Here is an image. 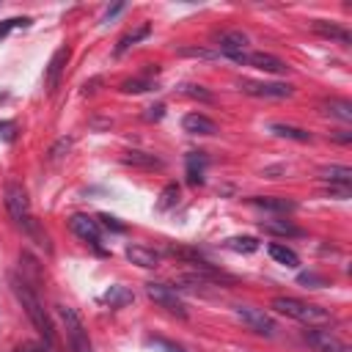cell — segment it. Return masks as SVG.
<instances>
[{
    "label": "cell",
    "mask_w": 352,
    "mask_h": 352,
    "mask_svg": "<svg viewBox=\"0 0 352 352\" xmlns=\"http://www.w3.org/2000/svg\"><path fill=\"white\" fill-rule=\"evenodd\" d=\"M250 206L264 209V212H275V214H289L297 209V204L292 198H278V195H253Z\"/></svg>",
    "instance_id": "cell-14"
},
{
    "label": "cell",
    "mask_w": 352,
    "mask_h": 352,
    "mask_svg": "<svg viewBox=\"0 0 352 352\" xmlns=\"http://www.w3.org/2000/svg\"><path fill=\"white\" fill-rule=\"evenodd\" d=\"M226 248L236 250V253H256L258 250V239L256 236H231V239H226Z\"/></svg>",
    "instance_id": "cell-27"
},
{
    "label": "cell",
    "mask_w": 352,
    "mask_h": 352,
    "mask_svg": "<svg viewBox=\"0 0 352 352\" xmlns=\"http://www.w3.org/2000/svg\"><path fill=\"white\" fill-rule=\"evenodd\" d=\"M302 338H305V344L314 349V352H352L336 333H330V330H316V327H311V330H305L302 333Z\"/></svg>",
    "instance_id": "cell-9"
},
{
    "label": "cell",
    "mask_w": 352,
    "mask_h": 352,
    "mask_svg": "<svg viewBox=\"0 0 352 352\" xmlns=\"http://www.w3.org/2000/svg\"><path fill=\"white\" fill-rule=\"evenodd\" d=\"M319 176L324 182L336 184V187H349L352 184V168H346V165H324L319 170Z\"/></svg>",
    "instance_id": "cell-21"
},
{
    "label": "cell",
    "mask_w": 352,
    "mask_h": 352,
    "mask_svg": "<svg viewBox=\"0 0 352 352\" xmlns=\"http://www.w3.org/2000/svg\"><path fill=\"white\" fill-rule=\"evenodd\" d=\"M0 135H3V140H11L14 138V124L11 121H3L0 124Z\"/></svg>",
    "instance_id": "cell-39"
},
{
    "label": "cell",
    "mask_w": 352,
    "mask_h": 352,
    "mask_svg": "<svg viewBox=\"0 0 352 352\" xmlns=\"http://www.w3.org/2000/svg\"><path fill=\"white\" fill-rule=\"evenodd\" d=\"M124 256H126L132 264L143 267V270H154V267H160V253L151 250V248H143V245H126Z\"/></svg>",
    "instance_id": "cell-15"
},
{
    "label": "cell",
    "mask_w": 352,
    "mask_h": 352,
    "mask_svg": "<svg viewBox=\"0 0 352 352\" xmlns=\"http://www.w3.org/2000/svg\"><path fill=\"white\" fill-rule=\"evenodd\" d=\"M69 148H72V138H60V140L50 148V160H60L63 151H69Z\"/></svg>",
    "instance_id": "cell-33"
},
{
    "label": "cell",
    "mask_w": 352,
    "mask_h": 352,
    "mask_svg": "<svg viewBox=\"0 0 352 352\" xmlns=\"http://www.w3.org/2000/svg\"><path fill=\"white\" fill-rule=\"evenodd\" d=\"M165 116V104H154V107H148V113H146V118H162Z\"/></svg>",
    "instance_id": "cell-38"
},
{
    "label": "cell",
    "mask_w": 352,
    "mask_h": 352,
    "mask_svg": "<svg viewBox=\"0 0 352 352\" xmlns=\"http://www.w3.org/2000/svg\"><path fill=\"white\" fill-rule=\"evenodd\" d=\"M118 11H124V3H116L113 8H107V14H104V22H110V19H113Z\"/></svg>",
    "instance_id": "cell-40"
},
{
    "label": "cell",
    "mask_w": 352,
    "mask_h": 352,
    "mask_svg": "<svg viewBox=\"0 0 352 352\" xmlns=\"http://www.w3.org/2000/svg\"><path fill=\"white\" fill-rule=\"evenodd\" d=\"M311 30L324 36V38H333V41H341V44H352V33L336 22H327V19H314L311 22Z\"/></svg>",
    "instance_id": "cell-16"
},
{
    "label": "cell",
    "mask_w": 352,
    "mask_h": 352,
    "mask_svg": "<svg viewBox=\"0 0 352 352\" xmlns=\"http://www.w3.org/2000/svg\"><path fill=\"white\" fill-rule=\"evenodd\" d=\"M236 311V316L253 330V333H258V336H275V330H278V324H275V319L267 314V311H261V308H250V305H236L234 308Z\"/></svg>",
    "instance_id": "cell-7"
},
{
    "label": "cell",
    "mask_w": 352,
    "mask_h": 352,
    "mask_svg": "<svg viewBox=\"0 0 352 352\" xmlns=\"http://www.w3.org/2000/svg\"><path fill=\"white\" fill-rule=\"evenodd\" d=\"M69 228H72L80 239L91 242V245H96V242H99V234H102L99 220H94V217H88V214H74V217L69 220Z\"/></svg>",
    "instance_id": "cell-12"
},
{
    "label": "cell",
    "mask_w": 352,
    "mask_h": 352,
    "mask_svg": "<svg viewBox=\"0 0 352 352\" xmlns=\"http://www.w3.org/2000/svg\"><path fill=\"white\" fill-rule=\"evenodd\" d=\"M146 294L160 305V308H165L168 314H173L176 319H187V305L182 302V297L176 294V289L173 286H165V283H146Z\"/></svg>",
    "instance_id": "cell-5"
},
{
    "label": "cell",
    "mask_w": 352,
    "mask_h": 352,
    "mask_svg": "<svg viewBox=\"0 0 352 352\" xmlns=\"http://www.w3.org/2000/svg\"><path fill=\"white\" fill-rule=\"evenodd\" d=\"M179 55H184V58H201V60H209V58H214L217 52L204 50V47H182V50H179Z\"/></svg>",
    "instance_id": "cell-31"
},
{
    "label": "cell",
    "mask_w": 352,
    "mask_h": 352,
    "mask_svg": "<svg viewBox=\"0 0 352 352\" xmlns=\"http://www.w3.org/2000/svg\"><path fill=\"white\" fill-rule=\"evenodd\" d=\"M121 162H126V165H132V168H146V170H154V168H162V165H165L157 154H151V151H138V148L124 151Z\"/></svg>",
    "instance_id": "cell-19"
},
{
    "label": "cell",
    "mask_w": 352,
    "mask_h": 352,
    "mask_svg": "<svg viewBox=\"0 0 352 352\" xmlns=\"http://www.w3.org/2000/svg\"><path fill=\"white\" fill-rule=\"evenodd\" d=\"M245 47H248V36L242 30H226L217 36V52L234 63H245Z\"/></svg>",
    "instance_id": "cell-8"
},
{
    "label": "cell",
    "mask_w": 352,
    "mask_h": 352,
    "mask_svg": "<svg viewBox=\"0 0 352 352\" xmlns=\"http://www.w3.org/2000/svg\"><path fill=\"white\" fill-rule=\"evenodd\" d=\"M272 308L289 319H297L302 324H324L330 322V311L322 308V305H314V302H302V300H294V297H275L272 300Z\"/></svg>",
    "instance_id": "cell-3"
},
{
    "label": "cell",
    "mask_w": 352,
    "mask_h": 352,
    "mask_svg": "<svg viewBox=\"0 0 352 352\" xmlns=\"http://www.w3.org/2000/svg\"><path fill=\"white\" fill-rule=\"evenodd\" d=\"M19 352H22V349H19ZM25 352H38V349H25Z\"/></svg>",
    "instance_id": "cell-41"
},
{
    "label": "cell",
    "mask_w": 352,
    "mask_h": 352,
    "mask_svg": "<svg viewBox=\"0 0 352 352\" xmlns=\"http://www.w3.org/2000/svg\"><path fill=\"white\" fill-rule=\"evenodd\" d=\"M55 308H58V316H60V322L66 327V338H69L72 349L74 352H91V338H88L82 316L72 305H55Z\"/></svg>",
    "instance_id": "cell-4"
},
{
    "label": "cell",
    "mask_w": 352,
    "mask_h": 352,
    "mask_svg": "<svg viewBox=\"0 0 352 352\" xmlns=\"http://www.w3.org/2000/svg\"><path fill=\"white\" fill-rule=\"evenodd\" d=\"M182 126L184 132L190 135H214L217 132V124L209 118V116H201V113H190L182 118Z\"/></svg>",
    "instance_id": "cell-18"
},
{
    "label": "cell",
    "mask_w": 352,
    "mask_h": 352,
    "mask_svg": "<svg viewBox=\"0 0 352 352\" xmlns=\"http://www.w3.org/2000/svg\"><path fill=\"white\" fill-rule=\"evenodd\" d=\"M6 209H8L11 220H14L19 228H25L30 236H36V239H38V245H44V248L50 250L47 234H41V231H38V226H36V220H33V212H30V198H28L25 187H22L19 182H14V179L6 184Z\"/></svg>",
    "instance_id": "cell-2"
},
{
    "label": "cell",
    "mask_w": 352,
    "mask_h": 352,
    "mask_svg": "<svg viewBox=\"0 0 352 352\" xmlns=\"http://www.w3.org/2000/svg\"><path fill=\"white\" fill-rule=\"evenodd\" d=\"M148 88H154L151 80H126V82H121V91L124 94H143Z\"/></svg>",
    "instance_id": "cell-30"
},
{
    "label": "cell",
    "mask_w": 352,
    "mask_h": 352,
    "mask_svg": "<svg viewBox=\"0 0 352 352\" xmlns=\"http://www.w3.org/2000/svg\"><path fill=\"white\" fill-rule=\"evenodd\" d=\"M258 228L264 234H272V236H300L302 234L292 220H261Z\"/></svg>",
    "instance_id": "cell-22"
},
{
    "label": "cell",
    "mask_w": 352,
    "mask_h": 352,
    "mask_svg": "<svg viewBox=\"0 0 352 352\" xmlns=\"http://www.w3.org/2000/svg\"><path fill=\"white\" fill-rule=\"evenodd\" d=\"M11 292H14V297L22 302L25 314L30 316V322H33V327L38 330V336L44 338V344H47V346H55V341H58V336H55V324H52L47 308L41 305L38 294L30 289V283H28L25 278H19V275H11Z\"/></svg>",
    "instance_id": "cell-1"
},
{
    "label": "cell",
    "mask_w": 352,
    "mask_h": 352,
    "mask_svg": "<svg viewBox=\"0 0 352 352\" xmlns=\"http://www.w3.org/2000/svg\"><path fill=\"white\" fill-rule=\"evenodd\" d=\"M135 300V294L126 289V286H110L104 294H102V302L104 305H110V308H121V305H126V302H132Z\"/></svg>",
    "instance_id": "cell-23"
},
{
    "label": "cell",
    "mask_w": 352,
    "mask_h": 352,
    "mask_svg": "<svg viewBox=\"0 0 352 352\" xmlns=\"http://www.w3.org/2000/svg\"><path fill=\"white\" fill-rule=\"evenodd\" d=\"M270 256H272L278 264H283V267H292V270L300 267V256H297L292 248H286V245H278V242L270 245Z\"/></svg>",
    "instance_id": "cell-25"
},
{
    "label": "cell",
    "mask_w": 352,
    "mask_h": 352,
    "mask_svg": "<svg viewBox=\"0 0 352 352\" xmlns=\"http://www.w3.org/2000/svg\"><path fill=\"white\" fill-rule=\"evenodd\" d=\"M245 63L253 66V69L270 72V74H286V72H289V66H286L280 58L270 55V52H245Z\"/></svg>",
    "instance_id": "cell-10"
},
{
    "label": "cell",
    "mask_w": 352,
    "mask_h": 352,
    "mask_svg": "<svg viewBox=\"0 0 352 352\" xmlns=\"http://www.w3.org/2000/svg\"><path fill=\"white\" fill-rule=\"evenodd\" d=\"M99 220H102V226H104V228H113V231H118V234L124 231V223H118V220H116V217H110V214H99Z\"/></svg>",
    "instance_id": "cell-36"
},
{
    "label": "cell",
    "mask_w": 352,
    "mask_h": 352,
    "mask_svg": "<svg viewBox=\"0 0 352 352\" xmlns=\"http://www.w3.org/2000/svg\"><path fill=\"white\" fill-rule=\"evenodd\" d=\"M148 30H151L148 25H140L138 30H129V33H124V36L118 38V47H116V55H121L124 50H129V47L135 44V41H140V38H146V36H148Z\"/></svg>",
    "instance_id": "cell-28"
},
{
    "label": "cell",
    "mask_w": 352,
    "mask_h": 352,
    "mask_svg": "<svg viewBox=\"0 0 352 352\" xmlns=\"http://www.w3.org/2000/svg\"><path fill=\"white\" fill-rule=\"evenodd\" d=\"M239 91L258 99H289L294 94V85L289 82H261V80H242Z\"/></svg>",
    "instance_id": "cell-6"
},
{
    "label": "cell",
    "mask_w": 352,
    "mask_h": 352,
    "mask_svg": "<svg viewBox=\"0 0 352 352\" xmlns=\"http://www.w3.org/2000/svg\"><path fill=\"white\" fill-rule=\"evenodd\" d=\"M319 110L324 113V116H330V118H338V121H352V102L349 99H338V96H333V99H324V102H319Z\"/></svg>",
    "instance_id": "cell-17"
},
{
    "label": "cell",
    "mask_w": 352,
    "mask_h": 352,
    "mask_svg": "<svg viewBox=\"0 0 352 352\" xmlns=\"http://www.w3.org/2000/svg\"><path fill=\"white\" fill-rule=\"evenodd\" d=\"M154 349H160V352H184L179 344H173V341H165V338H151L148 341Z\"/></svg>",
    "instance_id": "cell-34"
},
{
    "label": "cell",
    "mask_w": 352,
    "mask_h": 352,
    "mask_svg": "<svg viewBox=\"0 0 352 352\" xmlns=\"http://www.w3.org/2000/svg\"><path fill=\"white\" fill-rule=\"evenodd\" d=\"M270 132L278 135V138L297 140V143H311V132H305V129H300V126H292V124H272Z\"/></svg>",
    "instance_id": "cell-24"
},
{
    "label": "cell",
    "mask_w": 352,
    "mask_h": 352,
    "mask_svg": "<svg viewBox=\"0 0 352 352\" xmlns=\"http://www.w3.org/2000/svg\"><path fill=\"white\" fill-rule=\"evenodd\" d=\"M176 204H179V184H165L160 192V201H157V212H168Z\"/></svg>",
    "instance_id": "cell-26"
},
{
    "label": "cell",
    "mask_w": 352,
    "mask_h": 352,
    "mask_svg": "<svg viewBox=\"0 0 352 352\" xmlns=\"http://www.w3.org/2000/svg\"><path fill=\"white\" fill-rule=\"evenodd\" d=\"M330 138H333V140H338V143H352V132H346V129L330 132Z\"/></svg>",
    "instance_id": "cell-37"
},
{
    "label": "cell",
    "mask_w": 352,
    "mask_h": 352,
    "mask_svg": "<svg viewBox=\"0 0 352 352\" xmlns=\"http://www.w3.org/2000/svg\"><path fill=\"white\" fill-rule=\"evenodd\" d=\"M209 286H214V283H212L209 278H204L201 272H182V275L173 278V289L192 292V294H212Z\"/></svg>",
    "instance_id": "cell-13"
},
{
    "label": "cell",
    "mask_w": 352,
    "mask_h": 352,
    "mask_svg": "<svg viewBox=\"0 0 352 352\" xmlns=\"http://www.w3.org/2000/svg\"><path fill=\"white\" fill-rule=\"evenodd\" d=\"M204 168H206V154L204 151H190L187 154V182L192 187L204 184Z\"/></svg>",
    "instance_id": "cell-20"
},
{
    "label": "cell",
    "mask_w": 352,
    "mask_h": 352,
    "mask_svg": "<svg viewBox=\"0 0 352 352\" xmlns=\"http://www.w3.org/2000/svg\"><path fill=\"white\" fill-rule=\"evenodd\" d=\"M297 280L305 283V286H314V289H316V286H324V278H319V275H314V272H302Z\"/></svg>",
    "instance_id": "cell-35"
},
{
    "label": "cell",
    "mask_w": 352,
    "mask_h": 352,
    "mask_svg": "<svg viewBox=\"0 0 352 352\" xmlns=\"http://www.w3.org/2000/svg\"><path fill=\"white\" fill-rule=\"evenodd\" d=\"M182 94H187V96H192V99H201V102H212V94L204 88V85H184L182 88Z\"/></svg>",
    "instance_id": "cell-32"
},
{
    "label": "cell",
    "mask_w": 352,
    "mask_h": 352,
    "mask_svg": "<svg viewBox=\"0 0 352 352\" xmlns=\"http://www.w3.org/2000/svg\"><path fill=\"white\" fill-rule=\"evenodd\" d=\"M66 60H69V50H66V47L55 50V55L50 58V63H47V72H44V88H47V94H52V91L58 88V82H60V74H63V66H66Z\"/></svg>",
    "instance_id": "cell-11"
},
{
    "label": "cell",
    "mask_w": 352,
    "mask_h": 352,
    "mask_svg": "<svg viewBox=\"0 0 352 352\" xmlns=\"http://www.w3.org/2000/svg\"><path fill=\"white\" fill-rule=\"evenodd\" d=\"M28 25H30L28 16H11V19H3V22H0V38H6L14 28H28Z\"/></svg>",
    "instance_id": "cell-29"
}]
</instances>
